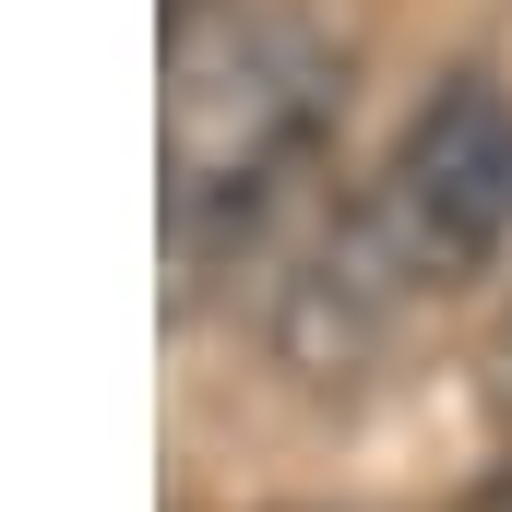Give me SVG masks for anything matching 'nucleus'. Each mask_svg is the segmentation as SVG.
I'll return each mask as SVG.
<instances>
[{"instance_id": "nucleus-1", "label": "nucleus", "mask_w": 512, "mask_h": 512, "mask_svg": "<svg viewBox=\"0 0 512 512\" xmlns=\"http://www.w3.org/2000/svg\"><path fill=\"white\" fill-rule=\"evenodd\" d=\"M322 131V48L298 24H239L215 60H179V108H167V239L239 251L274 179L310 155Z\"/></svg>"}, {"instance_id": "nucleus-3", "label": "nucleus", "mask_w": 512, "mask_h": 512, "mask_svg": "<svg viewBox=\"0 0 512 512\" xmlns=\"http://www.w3.org/2000/svg\"><path fill=\"white\" fill-rule=\"evenodd\" d=\"M405 286H417V274L393 262L382 215H358L334 251H322L298 286H286V358H298V370H358V358H370V334L393 322V298H405Z\"/></svg>"}, {"instance_id": "nucleus-2", "label": "nucleus", "mask_w": 512, "mask_h": 512, "mask_svg": "<svg viewBox=\"0 0 512 512\" xmlns=\"http://www.w3.org/2000/svg\"><path fill=\"white\" fill-rule=\"evenodd\" d=\"M382 239L417 286H453L512 239V96L489 72H453L382 167Z\"/></svg>"}]
</instances>
